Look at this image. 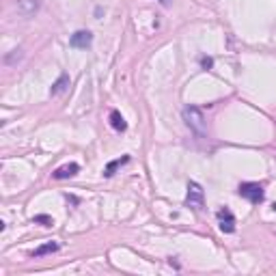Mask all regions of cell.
<instances>
[{
	"mask_svg": "<svg viewBox=\"0 0 276 276\" xmlns=\"http://www.w3.org/2000/svg\"><path fill=\"white\" fill-rule=\"evenodd\" d=\"M183 121H186V125L192 129L196 136H207V121L203 117V112L196 108V106H186L183 108Z\"/></svg>",
	"mask_w": 276,
	"mask_h": 276,
	"instance_id": "6da1fadb",
	"label": "cell"
},
{
	"mask_svg": "<svg viewBox=\"0 0 276 276\" xmlns=\"http://www.w3.org/2000/svg\"><path fill=\"white\" fill-rule=\"evenodd\" d=\"M240 196H244L246 201H250L252 205H259V203H263V186L261 183H255V181H246V183H240Z\"/></svg>",
	"mask_w": 276,
	"mask_h": 276,
	"instance_id": "7a4b0ae2",
	"label": "cell"
},
{
	"mask_svg": "<svg viewBox=\"0 0 276 276\" xmlns=\"http://www.w3.org/2000/svg\"><path fill=\"white\" fill-rule=\"evenodd\" d=\"M186 205L188 207H192V210H203V205H205V192H203V188L198 186L196 181H190L188 183V194H186Z\"/></svg>",
	"mask_w": 276,
	"mask_h": 276,
	"instance_id": "3957f363",
	"label": "cell"
},
{
	"mask_svg": "<svg viewBox=\"0 0 276 276\" xmlns=\"http://www.w3.org/2000/svg\"><path fill=\"white\" fill-rule=\"evenodd\" d=\"M218 225H220V231L222 233H233L235 231V216L231 214L229 207L218 212Z\"/></svg>",
	"mask_w": 276,
	"mask_h": 276,
	"instance_id": "277c9868",
	"label": "cell"
},
{
	"mask_svg": "<svg viewBox=\"0 0 276 276\" xmlns=\"http://www.w3.org/2000/svg\"><path fill=\"white\" fill-rule=\"evenodd\" d=\"M91 43H93V35H91L89 30H78V33H74L72 39H69L72 48H82V50H87Z\"/></svg>",
	"mask_w": 276,
	"mask_h": 276,
	"instance_id": "5b68a950",
	"label": "cell"
},
{
	"mask_svg": "<svg viewBox=\"0 0 276 276\" xmlns=\"http://www.w3.org/2000/svg\"><path fill=\"white\" fill-rule=\"evenodd\" d=\"M78 171H80V166L72 162V164H65V166L56 168V171L52 173V177H54V179H69V177H74Z\"/></svg>",
	"mask_w": 276,
	"mask_h": 276,
	"instance_id": "8992f818",
	"label": "cell"
},
{
	"mask_svg": "<svg viewBox=\"0 0 276 276\" xmlns=\"http://www.w3.org/2000/svg\"><path fill=\"white\" fill-rule=\"evenodd\" d=\"M127 162H129V156L117 158V160H112V162H108V166L104 168V177H112V175H114V171H117V168H121L123 164H127Z\"/></svg>",
	"mask_w": 276,
	"mask_h": 276,
	"instance_id": "52a82bcc",
	"label": "cell"
},
{
	"mask_svg": "<svg viewBox=\"0 0 276 276\" xmlns=\"http://www.w3.org/2000/svg\"><path fill=\"white\" fill-rule=\"evenodd\" d=\"M110 125L117 129V132H125V129H127V123L123 121V117H121L119 110H112L110 112Z\"/></svg>",
	"mask_w": 276,
	"mask_h": 276,
	"instance_id": "ba28073f",
	"label": "cell"
},
{
	"mask_svg": "<svg viewBox=\"0 0 276 276\" xmlns=\"http://www.w3.org/2000/svg\"><path fill=\"white\" fill-rule=\"evenodd\" d=\"M67 87H69V76L67 74H63L60 78L52 84V89H50V93L52 95H58V93H63V91H67Z\"/></svg>",
	"mask_w": 276,
	"mask_h": 276,
	"instance_id": "9c48e42d",
	"label": "cell"
},
{
	"mask_svg": "<svg viewBox=\"0 0 276 276\" xmlns=\"http://www.w3.org/2000/svg\"><path fill=\"white\" fill-rule=\"evenodd\" d=\"M58 248H60V246H58L56 242H45V244H41V246L33 252V257H43V255H50V252H56Z\"/></svg>",
	"mask_w": 276,
	"mask_h": 276,
	"instance_id": "30bf717a",
	"label": "cell"
},
{
	"mask_svg": "<svg viewBox=\"0 0 276 276\" xmlns=\"http://www.w3.org/2000/svg\"><path fill=\"white\" fill-rule=\"evenodd\" d=\"M35 222H43V227H50L52 225V218H48V216H35Z\"/></svg>",
	"mask_w": 276,
	"mask_h": 276,
	"instance_id": "8fae6325",
	"label": "cell"
},
{
	"mask_svg": "<svg viewBox=\"0 0 276 276\" xmlns=\"http://www.w3.org/2000/svg\"><path fill=\"white\" fill-rule=\"evenodd\" d=\"M201 65H203L205 69H210V67L214 65V60H212V58H207V56H203V58H201Z\"/></svg>",
	"mask_w": 276,
	"mask_h": 276,
	"instance_id": "7c38bea8",
	"label": "cell"
}]
</instances>
